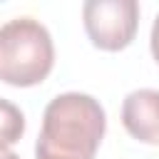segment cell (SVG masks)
Here are the masks:
<instances>
[{
    "mask_svg": "<svg viewBox=\"0 0 159 159\" xmlns=\"http://www.w3.org/2000/svg\"><path fill=\"white\" fill-rule=\"evenodd\" d=\"M107 117L102 104L84 92L57 94L42 114V132L35 144L37 159H94L104 137Z\"/></svg>",
    "mask_w": 159,
    "mask_h": 159,
    "instance_id": "obj_1",
    "label": "cell"
},
{
    "mask_svg": "<svg viewBox=\"0 0 159 159\" xmlns=\"http://www.w3.org/2000/svg\"><path fill=\"white\" fill-rule=\"evenodd\" d=\"M55 65L47 27L32 17H15L0 27V80L15 87L42 82Z\"/></svg>",
    "mask_w": 159,
    "mask_h": 159,
    "instance_id": "obj_2",
    "label": "cell"
},
{
    "mask_svg": "<svg viewBox=\"0 0 159 159\" xmlns=\"http://www.w3.org/2000/svg\"><path fill=\"white\" fill-rule=\"evenodd\" d=\"M82 20L89 40L102 50H122L134 40L139 25L137 0H87Z\"/></svg>",
    "mask_w": 159,
    "mask_h": 159,
    "instance_id": "obj_3",
    "label": "cell"
},
{
    "mask_svg": "<svg viewBox=\"0 0 159 159\" xmlns=\"http://www.w3.org/2000/svg\"><path fill=\"white\" fill-rule=\"evenodd\" d=\"M124 129L147 144H159V89H134L122 104Z\"/></svg>",
    "mask_w": 159,
    "mask_h": 159,
    "instance_id": "obj_4",
    "label": "cell"
},
{
    "mask_svg": "<svg viewBox=\"0 0 159 159\" xmlns=\"http://www.w3.org/2000/svg\"><path fill=\"white\" fill-rule=\"evenodd\" d=\"M22 132H25V117H22V112L12 102H7V99L0 97V149L12 147L22 137Z\"/></svg>",
    "mask_w": 159,
    "mask_h": 159,
    "instance_id": "obj_5",
    "label": "cell"
},
{
    "mask_svg": "<svg viewBox=\"0 0 159 159\" xmlns=\"http://www.w3.org/2000/svg\"><path fill=\"white\" fill-rule=\"evenodd\" d=\"M149 42H152V55H154V60L159 62V15H157V20H154V25H152V37H149Z\"/></svg>",
    "mask_w": 159,
    "mask_h": 159,
    "instance_id": "obj_6",
    "label": "cell"
},
{
    "mask_svg": "<svg viewBox=\"0 0 159 159\" xmlns=\"http://www.w3.org/2000/svg\"><path fill=\"white\" fill-rule=\"evenodd\" d=\"M0 159H20L15 152H10V149H0Z\"/></svg>",
    "mask_w": 159,
    "mask_h": 159,
    "instance_id": "obj_7",
    "label": "cell"
}]
</instances>
